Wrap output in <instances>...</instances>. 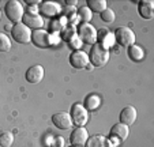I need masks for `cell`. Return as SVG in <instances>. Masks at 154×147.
<instances>
[{
	"label": "cell",
	"instance_id": "1",
	"mask_svg": "<svg viewBox=\"0 0 154 147\" xmlns=\"http://www.w3.org/2000/svg\"><path fill=\"white\" fill-rule=\"evenodd\" d=\"M108 60H109V51L100 42H96L90 49L89 61H91V64L96 67H102L108 63Z\"/></svg>",
	"mask_w": 154,
	"mask_h": 147
},
{
	"label": "cell",
	"instance_id": "2",
	"mask_svg": "<svg viewBox=\"0 0 154 147\" xmlns=\"http://www.w3.org/2000/svg\"><path fill=\"white\" fill-rule=\"evenodd\" d=\"M4 11H6L7 18L15 23H19L25 15L23 6H22L19 2H17V0H10V2H7Z\"/></svg>",
	"mask_w": 154,
	"mask_h": 147
},
{
	"label": "cell",
	"instance_id": "3",
	"mask_svg": "<svg viewBox=\"0 0 154 147\" xmlns=\"http://www.w3.org/2000/svg\"><path fill=\"white\" fill-rule=\"evenodd\" d=\"M11 34H12V38L19 44H27L32 41V30L27 26H25L22 22L15 23L12 26Z\"/></svg>",
	"mask_w": 154,
	"mask_h": 147
},
{
	"label": "cell",
	"instance_id": "4",
	"mask_svg": "<svg viewBox=\"0 0 154 147\" xmlns=\"http://www.w3.org/2000/svg\"><path fill=\"white\" fill-rule=\"evenodd\" d=\"M115 38H116L117 44H120L122 46H131L135 42V33L127 26L117 27V30L115 32Z\"/></svg>",
	"mask_w": 154,
	"mask_h": 147
},
{
	"label": "cell",
	"instance_id": "5",
	"mask_svg": "<svg viewBox=\"0 0 154 147\" xmlns=\"http://www.w3.org/2000/svg\"><path fill=\"white\" fill-rule=\"evenodd\" d=\"M78 35L83 42L86 44H96L97 42V32L90 23L82 22L78 26Z\"/></svg>",
	"mask_w": 154,
	"mask_h": 147
},
{
	"label": "cell",
	"instance_id": "6",
	"mask_svg": "<svg viewBox=\"0 0 154 147\" xmlns=\"http://www.w3.org/2000/svg\"><path fill=\"white\" fill-rule=\"evenodd\" d=\"M71 118L75 123L76 125H85L89 120V115H87V109L83 108L82 105L75 104L72 105V109H71Z\"/></svg>",
	"mask_w": 154,
	"mask_h": 147
},
{
	"label": "cell",
	"instance_id": "7",
	"mask_svg": "<svg viewBox=\"0 0 154 147\" xmlns=\"http://www.w3.org/2000/svg\"><path fill=\"white\" fill-rule=\"evenodd\" d=\"M22 20H23V25L25 26H27L30 30H40L41 27L44 26V19L42 17H40L38 14H33V12H27V14L23 15V18H22Z\"/></svg>",
	"mask_w": 154,
	"mask_h": 147
},
{
	"label": "cell",
	"instance_id": "8",
	"mask_svg": "<svg viewBox=\"0 0 154 147\" xmlns=\"http://www.w3.org/2000/svg\"><path fill=\"white\" fill-rule=\"evenodd\" d=\"M52 121L59 130H68L72 127V118L66 112H57L56 115H53Z\"/></svg>",
	"mask_w": 154,
	"mask_h": 147
},
{
	"label": "cell",
	"instance_id": "9",
	"mask_svg": "<svg viewBox=\"0 0 154 147\" xmlns=\"http://www.w3.org/2000/svg\"><path fill=\"white\" fill-rule=\"evenodd\" d=\"M32 41L34 42V45L40 46V48H45L49 46L52 44V38H51L49 33L45 30H34L32 33Z\"/></svg>",
	"mask_w": 154,
	"mask_h": 147
},
{
	"label": "cell",
	"instance_id": "10",
	"mask_svg": "<svg viewBox=\"0 0 154 147\" xmlns=\"http://www.w3.org/2000/svg\"><path fill=\"white\" fill-rule=\"evenodd\" d=\"M70 64L74 68H85L89 64V55L83 51H74L70 56Z\"/></svg>",
	"mask_w": 154,
	"mask_h": 147
},
{
	"label": "cell",
	"instance_id": "11",
	"mask_svg": "<svg viewBox=\"0 0 154 147\" xmlns=\"http://www.w3.org/2000/svg\"><path fill=\"white\" fill-rule=\"evenodd\" d=\"M87 139H89V132L83 127H76L70 136V142L72 146H83L86 144Z\"/></svg>",
	"mask_w": 154,
	"mask_h": 147
},
{
	"label": "cell",
	"instance_id": "12",
	"mask_svg": "<svg viewBox=\"0 0 154 147\" xmlns=\"http://www.w3.org/2000/svg\"><path fill=\"white\" fill-rule=\"evenodd\" d=\"M44 75H45V71L41 66H33L30 67L26 71V81L29 83H40L44 79Z\"/></svg>",
	"mask_w": 154,
	"mask_h": 147
},
{
	"label": "cell",
	"instance_id": "13",
	"mask_svg": "<svg viewBox=\"0 0 154 147\" xmlns=\"http://www.w3.org/2000/svg\"><path fill=\"white\" fill-rule=\"evenodd\" d=\"M137 120V109L134 106H125L120 112V121L122 124L125 125H132Z\"/></svg>",
	"mask_w": 154,
	"mask_h": 147
},
{
	"label": "cell",
	"instance_id": "14",
	"mask_svg": "<svg viewBox=\"0 0 154 147\" xmlns=\"http://www.w3.org/2000/svg\"><path fill=\"white\" fill-rule=\"evenodd\" d=\"M128 133H130V130H128V125L125 124H122V123H119V124H115L113 127L111 128V136L113 139H116L117 142H123L127 139Z\"/></svg>",
	"mask_w": 154,
	"mask_h": 147
},
{
	"label": "cell",
	"instance_id": "15",
	"mask_svg": "<svg viewBox=\"0 0 154 147\" xmlns=\"http://www.w3.org/2000/svg\"><path fill=\"white\" fill-rule=\"evenodd\" d=\"M40 11L42 12L45 17H57L60 14L61 8L57 3H53V2H45L40 6Z\"/></svg>",
	"mask_w": 154,
	"mask_h": 147
},
{
	"label": "cell",
	"instance_id": "16",
	"mask_svg": "<svg viewBox=\"0 0 154 147\" xmlns=\"http://www.w3.org/2000/svg\"><path fill=\"white\" fill-rule=\"evenodd\" d=\"M86 147H112V143L109 139H106L102 135L90 136L86 142Z\"/></svg>",
	"mask_w": 154,
	"mask_h": 147
},
{
	"label": "cell",
	"instance_id": "17",
	"mask_svg": "<svg viewBox=\"0 0 154 147\" xmlns=\"http://www.w3.org/2000/svg\"><path fill=\"white\" fill-rule=\"evenodd\" d=\"M138 10H139V14L142 15V18H145V19H151L154 15V3L150 2V0H143V2L139 3Z\"/></svg>",
	"mask_w": 154,
	"mask_h": 147
},
{
	"label": "cell",
	"instance_id": "18",
	"mask_svg": "<svg viewBox=\"0 0 154 147\" xmlns=\"http://www.w3.org/2000/svg\"><path fill=\"white\" fill-rule=\"evenodd\" d=\"M128 56H130L131 60H135V61H140L143 57H145V52L143 49L138 45H131L128 46Z\"/></svg>",
	"mask_w": 154,
	"mask_h": 147
},
{
	"label": "cell",
	"instance_id": "19",
	"mask_svg": "<svg viewBox=\"0 0 154 147\" xmlns=\"http://www.w3.org/2000/svg\"><path fill=\"white\" fill-rule=\"evenodd\" d=\"M85 104H86V109L96 110L97 108L100 106V104H101V98H100L97 94H90V95H87L86 97Z\"/></svg>",
	"mask_w": 154,
	"mask_h": 147
},
{
	"label": "cell",
	"instance_id": "20",
	"mask_svg": "<svg viewBox=\"0 0 154 147\" xmlns=\"http://www.w3.org/2000/svg\"><path fill=\"white\" fill-rule=\"evenodd\" d=\"M89 10L94 12H102L104 10H106V2L105 0H89L87 2Z\"/></svg>",
	"mask_w": 154,
	"mask_h": 147
},
{
	"label": "cell",
	"instance_id": "21",
	"mask_svg": "<svg viewBox=\"0 0 154 147\" xmlns=\"http://www.w3.org/2000/svg\"><path fill=\"white\" fill-rule=\"evenodd\" d=\"M14 143V135L11 132H3L0 135V146L2 147H11Z\"/></svg>",
	"mask_w": 154,
	"mask_h": 147
},
{
	"label": "cell",
	"instance_id": "22",
	"mask_svg": "<svg viewBox=\"0 0 154 147\" xmlns=\"http://www.w3.org/2000/svg\"><path fill=\"white\" fill-rule=\"evenodd\" d=\"M78 15H79V18H81V19L83 20L85 23H89L91 20V18H93V14H91V11L89 10V7H86V6L81 7V8L78 10Z\"/></svg>",
	"mask_w": 154,
	"mask_h": 147
},
{
	"label": "cell",
	"instance_id": "23",
	"mask_svg": "<svg viewBox=\"0 0 154 147\" xmlns=\"http://www.w3.org/2000/svg\"><path fill=\"white\" fill-rule=\"evenodd\" d=\"M11 49V40L4 33H0V52H8Z\"/></svg>",
	"mask_w": 154,
	"mask_h": 147
},
{
	"label": "cell",
	"instance_id": "24",
	"mask_svg": "<svg viewBox=\"0 0 154 147\" xmlns=\"http://www.w3.org/2000/svg\"><path fill=\"white\" fill-rule=\"evenodd\" d=\"M101 19L104 20V22H108V23L113 22V20H115V12L112 11L111 8L104 10V11L101 12Z\"/></svg>",
	"mask_w": 154,
	"mask_h": 147
},
{
	"label": "cell",
	"instance_id": "25",
	"mask_svg": "<svg viewBox=\"0 0 154 147\" xmlns=\"http://www.w3.org/2000/svg\"><path fill=\"white\" fill-rule=\"evenodd\" d=\"M53 146L55 147H64V139L61 136H56L53 140Z\"/></svg>",
	"mask_w": 154,
	"mask_h": 147
},
{
	"label": "cell",
	"instance_id": "26",
	"mask_svg": "<svg viewBox=\"0 0 154 147\" xmlns=\"http://www.w3.org/2000/svg\"><path fill=\"white\" fill-rule=\"evenodd\" d=\"M27 4H40V2L38 0H35V2H27Z\"/></svg>",
	"mask_w": 154,
	"mask_h": 147
},
{
	"label": "cell",
	"instance_id": "27",
	"mask_svg": "<svg viewBox=\"0 0 154 147\" xmlns=\"http://www.w3.org/2000/svg\"><path fill=\"white\" fill-rule=\"evenodd\" d=\"M0 18H2V11H0Z\"/></svg>",
	"mask_w": 154,
	"mask_h": 147
},
{
	"label": "cell",
	"instance_id": "28",
	"mask_svg": "<svg viewBox=\"0 0 154 147\" xmlns=\"http://www.w3.org/2000/svg\"><path fill=\"white\" fill-rule=\"evenodd\" d=\"M74 147H81V146H74Z\"/></svg>",
	"mask_w": 154,
	"mask_h": 147
},
{
	"label": "cell",
	"instance_id": "29",
	"mask_svg": "<svg viewBox=\"0 0 154 147\" xmlns=\"http://www.w3.org/2000/svg\"><path fill=\"white\" fill-rule=\"evenodd\" d=\"M0 147H2V146H0Z\"/></svg>",
	"mask_w": 154,
	"mask_h": 147
}]
</instances>
